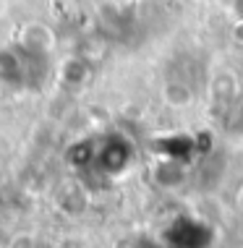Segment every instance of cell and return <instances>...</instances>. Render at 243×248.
<instances>
[{"label": "cell", "mask_w": 243, "mask_h": 248, "mask_svg": "<svg viewBox=\"0 0 243 248\" xmlns=\"http://www.w3.org/2000/svg\"><path fill=\"white\" fill-rule=\"evenodd\" d=\"M86 73H89V71H86V63H84V60H76V58H73V60H68V63H65V68H63V81L79 86V84L86 78Z\"/></svg>", "instance_id": "obj_7"}, {"label": "cell", "mask_w": 243, "mask_h": 248, "mask_svg": "<svg viewBox=\"0 0 243 248\" xmlns=\"http://www.w3.org/2000/svg\"><path fill=\"white\" fill-rule=\"evenodd\" d=\"M131 248H165L162 243H154V240H136Z\"/></svg>", "instance_id": "obj_9"}, {"label": "cell", "mask_w": 243, "mask_h": 248, "mask_svg": "<svg viewBox=\"0 0 243 248\" xmlns=\"http://www.w3.org/2000/svg\"><path fill=\"white\" fill-rule=\"evenodd\" d=\"M86 201H89V196H86L84 186L76 183V180L60 183L58 191H55V206L60 212L71 214V217H76V214H81L86 209Z\"/></svg>", "instance_id": "obj_4"}, {"label": "cell", "mask_w": 243, "mask_h": 248, "mask_svg": "<svg viewBox=\"0 0 243 248\" xmlns=\"http://www.w3.org/2000/svg\"><path fill=\"white\" fill-rule=\"evenodd\" d=\"M238 204L243 206V186H241V191H238Z\"/></svg>", "instance_id": "obj_10"}, {"label": "cell", "mask_w": 243, "mask_h": 248, "mask_svg": "<svg viewBox=\"0 0 243 248\" xmlns=\"http://www.w3.org/2000/svg\"><path fill=\"white\" fill-rule=\"evenodd\" d=\"M160 243L165 248H212L214 230L204 219L191 217V214H180L165 227Z\"/></svg>", "instance_id": "obj_3"}, {"label": "cell", "mask_w": 243, "mask_h": 248, "mask_svg": "<svg viewBox=\"0 0 243 248\" xmlns=\"http://www.w3.org/2000/svg\"><path fill=\"white\" fill-rule=\"evenodd\" d=\"M65 159H68V165L73 170L92 172V167H94V139H81V141H76L68 149V154H65Z\"/></svg>", "instance_id": "obj_5"}, {"label": "cell", "mask_w": 243, "mask_h": 248, "mask_svg": "<svg viewBox=\"0 0 243 248\" xmlns=\"http://www.w3.org/2000/svg\"><path fill=\"white\" fill-rule=\"evenodd\" d=\"M133 162V144L123 133H105L94 139V167L102 178H115L131 167Z\"/></svg>", "instance_id": "obj_2"}, {"label": "cell", "mask_w": 243, "mask_h": 248, "mask_svg": "<svg viewBox=\"0 0 243 248\" xmlns=\"http://www.w3.org/2000/svg\"><path fill=\"white\" fill-rule=\"evenodd\" d=\"M230 8H233V16L235 21L243 26V0H230Z\"/></svg>", "instance_id": "obj_8"}, {"label": "cell", "mask_w": 243, "mask_h": 248, "mask_svg": "<svg viewBox=\"0 0 243 248\" xmlns=\"http://www.w3.org/2000/svg\"><path fill=\"white\" fill-rule=\"evenodd\" d=\"M50 76V50L16 42L0 50V78L16 89H39Z\"/></svg>", "instance_id": "obj_1"}, {"label": "cell", "mask_w": 243, "mask_h": 248, "mask_svg": "<svg viewBox=\"0 0 243 248\" xmlns=\"http://www.w3.org/2000/svg\"><path fill=\"white\" fill-rule=\"evenodd\" d=\"M186 178V165L183 162H175V159H160L157 167H154V180L160 186H178L183 183Z\"/></svg>", "instance_id": "obj_6"}]
</instances>
